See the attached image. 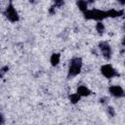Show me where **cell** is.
Listing matches in <instances>:
<instances>
[{"label": "cell", "mask_w": 125, "mask_h": 125, "mask_svg": "<svg viewBox=\"0 0 125 125\" xmlns=\"http://www.w3.org/2000/svg\"><path fill=\"white\" fill-rule=\"evenodd\" d=\"M84 16L88 20H96L101 21L102 20L106 18V12L98 9H92V10H87L84 13Z\"/></svg>", "instance_id": "1"}, {"label": "cell", "mask_w": 125, "mask_h": 125, "mask_svg": "<svg viewBox=\"0 0 125 125\" xmlns=\"http://www.w3.org/2000/svg\"><path fill=\"white\" fill-rule=\"evenodd\" d=\"M81 67H82L81 59L80 58H73L69 63V69H68L69 76H76L77 74H79L81 71Z\"/></svg>", "instance_id": "2"}, {"label": "cell", "mask_w": 125, "mask_h": 125, "mask_svg": "<svg viewBox=\"0 0 125 125\" xmlns=\"http://www.w3.org/2000/svg\"><path fill=\"white\" fill-rule=\"evenodd\" d=\"M5 16L12 22H16V21H19V14H18V12L16 11V9L14 8V6L12 4H10L6 8V10H5Z\"/></svg>", "instance_id": "3"}, {"label": "cell", "mask_w": 125, "mask_h": 125, "mask_svg": "<svg viewBox=\"0 0 125 125\" xmlns=\"http://www.w3.org/2000/svg\"><path fill=\"white\" fill-rule=\"evenodd\" d=\"M101 72L103 73V75L106 78H112L116 75H118L117 71L112 67V65L110 64H104L101 67Z\"/></svg>", "instance_id": "4"}, {"label": "cell", "mask_w": 125, "mask_h": 125, "mask_svg": "<svg viewBox=\"0 0 125 125\" xmlns=\"http://www.w3.org/2000/svg\"><path fill=\"white\" fill-rule=\"evenodd\" d=\"M99 47H100V49H101V51H102L103 56H104L106 60L110 59V57H111V49H110V46H109L106 42H101V43L99 44Z\"/></svg>", "instance_id": "5"}, {"label": "cell", "mask_w": 125, "mask_h": 125, "mask_svg": "<svg viewBox=\"0 0 125 125\" xmlns=\"http://www.w3.org/2000/svg\"><path fill=\"white\" fill-rule=\"evenodd\" d=\"M108 90H109V93H110L112 96L116 97V98H121V97L124 96V91H123L122 87H120V86L114 85V86L109 87Z\"/></svg>", "instance_id": "6"}, {"label": "cell", "mask_w": 125, "mask_h": 125, "mask_svg": "<svg viewBox=\"0 0 125 125\" xmlns=\"http://www.w3.org/2000/svg\"><path fill=\"white\" fill-rule=\"evenodd\" d=\"M77 94L80 97H85V96H89L91 94V92L86 86H79L77 88Z\"/></svg>", "instance_id": "7"}, {"label": "cell", "mask_w": 125, "mask_h": 125, "mask_svg": "<svg viewBox=\"0 0 125 125\" xmlns=\"http://www.w3.org/2000/svg\"><path fill=\"white\" fill-rule=\"evenodd\" d=\"M122 14H123V11H118V10H114V9L106 11V17H111V18L122 16Z\"/></svg>", "instance_id": "8"}, {"label": "cell", "mask_w": 125, "mask_h": 125, "mask_svg": "<svg viewBox=\"0 0 125 125\" xmlns=\"http://www.w3.org/2000/svg\"><path fill=\"white\" fill-rule=\"evenodd\" d=\"M60 60H61V56L60 54L58 53H55L51 56V59H50V62L52 63V65H57L59 62H60Z\"/></svg>", "instance_id": "9"}, {"label": "cell", "mask_w": 125, "mask_h": 125, "mask_svg": "<svg viewBox=\"0 0 125 125\" xmlns=\"http://www.w3.org/2000/svg\"><path fill=\"white\" fill-rule=\"evenodd\" d=\"M77 6H78V8H79L82 12H84V13L88 10V3H87L86 1H78V2H77Z\"/></svg>", "instance_id": "10"}, {"label": "cell", "mask_w": 125, "mask_h": 125, "mask_svg": "<svg viewBox=\"0 0 125 125\" xmlns=\"http://www.w3.org/2000/svg\"><path fill=\"white\" fill-rule=\"evenodd\" d=\"M69 100H70V102H71L72 104H76V103L79 102V100H80V96H79L77 93H75V94H71V95L69 96Z\"/></svg>", "instance_id": "11"}, {"label": "cell", "mask_w": 125, "mask_h": 125, "mask_svg": "<svg viewBox=\"0 0 125 125\" xmlns=\"http://www.w3.org/2000/svg\"><path fill=\"white\" fill-rule=\"evenodd\" d=\"M96 29H97V31H98L99 33H103L104 30V23H103L102 21H98V23H97V25H96Z\"/></svg>", "instance_id": "12"}, {"label": "cell", "mask_w": 125, "mask_h": 125, "mask_svg": "<svg viewBox=\"0 0 125 125\" xmlns=\"http://www.w3.org/2000/svg\"><path fill=\"white\" fill-rule=\"evenodd\" d=\"M8 70H9V67H8V66H3V67L0 69V77H2Z\"/></svg>", "instance_id": "13"}, {"label": "cell", "mask_w": 125, "mask_h": 125, "mask_svg": "<svg viewBox=\"0 0 125 125\" xmlns=\"http://www.w3.org/2000/svg\"><path fill=\"white\" fill-rule=\"evenodd\" d=\"M107 111H108V114H109L110 116H113V115H114V109H113V107H111V106L108 107V110H107Z\"/></svg>", "instance_id": "14"}, {"label": "cell", "mask_w": 125, "mask_h": 125, "mask_svg": "<svg viewBox=\"0 0 125 125\" xmlns=\"http://www.w3.org/2000/svg\"><path fill=\"white\" fill-rule=\"evenodd\" d=\"M4 123V116L0 113V125H2Z\"/></svg>", "instance_id": "15"}]
</instances>
